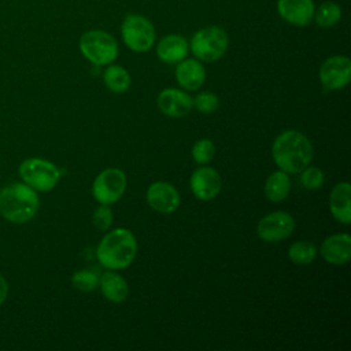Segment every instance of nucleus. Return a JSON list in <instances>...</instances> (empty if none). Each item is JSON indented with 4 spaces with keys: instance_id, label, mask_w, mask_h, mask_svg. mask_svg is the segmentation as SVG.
<instances>
[{
    "instance_id": "a211bd4d",
    "label": "nucleus",
    "mask_w": 351,
    "mask_h": 351,
    "mask_svg": "<svg viewBox=\"0 0 351 351\" xmlns=\"http://www.w3.org/2000/svg\"><path fill=\"white\" fill-rule=\"evenodd\" d=\"M188 43L180 34H169L163 37L156 45L158 58L169 64L178 63L186 58Z\"/></svg>"
},
{
    "instance_id": "2eb2a0df",
    "label": "nucleus",
    "mask_w": 351,
    "mask_h": 351,
    "mask_svg": "<svg viewBox=\"0 0 351 351\" xmlns=\"http://www.w3.org/2000/svg\"><path fill=\"white\" fill-rule=\"evenodd\" d=\"M277 11L287 22L304 26L314 16V3L313 0H278Z\"/></svg>"
},
{
    "instance_id": "39448f33",
    "label": "nucleus",
    "mask_w": 351,
    "mask_h": 351,
    "mask_svg": "<svg viewBox=\"0 0 351 351\" xmlns=\"http://www.w3.org/2000/svg\"><path fill=\"white\" fill-rule=\"evenodd\" d=\"M19 176L22 181L36 192H48L59 182L60 171L49 160L29 158L19 165Z\"/></svg>"
},
{
    "instance_id": "4be33fe9",
    "label": "nucleus",
    "mask_w": 351,
    "mask_h": 351,
    "mask_svg": "<svg viewBox=\"0 0 351 351\" xmlns=\"http://www.w3.org/2000/svg\"><path fill=\"white\" fill-rule=\"evenodd\" d=\"M317 247L306 240L293 243L288 250L289 259L296 265H310L317 258Z\"/></svg>"
},
{
    "instance_id": "0eeeda50",
    "label": "nucleus",
    "mask_w": 351,
    "mask_h": 351,
    "mask_svg": "<svg viewBox=\"0 0 351 351\" xmlns=\"http://www.w3.org/2000/svg\"><path fill=\"white\" fill-rule=\"evenodd\" d=\"M121 36L128 48L134 52H147L155 43V29L143 15H128L121 26Z\"/></svg>"
},
{
    "instance_id": "9d476101",
    "label": "nucleus",
    "mask_w": 351,
    "mask_h": 351,
    "mask_svg": "<svg viewBox=\"0 0 351 351\" xmlns=\"http://www.w3.org/2000/svg\"><path fill=\"white\" fill-rule=\"evenodd\" d=\"M319 81L329 90H339L351 80V60L347 56H330L319 67Z\"/></svg>"
},
{
    "instance_id": "5701e85b",
    "label": "nucleus",
    "mask_w": 351,
    "mask_h": 351,
    "mask_svg": "<svg viewBox=\"0 0 351 351\" xmlns=\"http://www.w3.org/2000/svg\"><path fill=\"white\" fill-rule=\"evenodd\" d=\"M341 18V10L339 4L333 1H325L318 7L315 12V22L321 27H332Z\"/></svg>"
},
{
    "instance_id": "bb28decb",
    "label": "nucleus",
    "mask_w": 351,
    "mask_h": 351,
    "mask_svg": "<svg viewBox=\"0 0 351 351\" xmlns=\"http://www.w3.org/2000/svg\"><path fill=\"white\" fill-rule=\"evenodd\" d=\"M195 107L203 114L214 112L219 106V99L215 93L211 92H202L193 99Z\"/></svg>"
},
{
    "instance_id": "f257e3e1",
    "label": "nucleus",
    "mask_w": 351,
    "mask_h": 351,
    "mask_svg": "<svg viewBox=\"0 0 351 351\" xmlns=\"http://www.w3.org/2000/svg\"><path fill=\"white\" fill-rule=\"evenodd\" d=\"M271 155L280 170L296 174L310 165L313 159V145L303 133L285 130L274 140Z\"/></svg>"
},
{
    "instance_id": "1a4fd4ad",
    "label": "nucleus",
    "mask_w": 351,
    "mask_h": 351,
    "mask_svg": "<svg viewBox=\"0 0 351 351\" xmlns=\"http://www.w3.org/2000/svg\"><path fill=\"white\" fill-rule=\"evenodd\" d=\"M295 229V219L285 211H274L265 215L256 226L261 240L266 243H278L288 239Z\"/></svg>"
},
{
    "instance_id": "aec40b11",
    "label": "nucleus",
    "mask_w": 351,
    "mask_h": 351,
    "mask_svg": "<svg viewBox=\"0 0 351 351\" xmlns=\"http://www.w3.org/2000/svg\"><path fill=\"white\" fill-rule=\"evenodd\" d=\"M291 191V180L288 173L278 170L271 173L265 184V195L273 203H280L287 199Z\"/></svg>"
},
{
    "instance_id": "9b49d317",
    "label": "nucleus",
    "mask_w": 351,
    "mask_h": 351,
    "mask_svg": "<svg viewBox=\"0 0 351 351\" xmlns=\"http://www.w3.org/2000/svg\"><path fill=\"white\" fill-rule=\"evenodd\" d=\"M191 189L193 195L200 200L214 199L222 186V180L219 173L208 166H202L196 169L189 180Z\"/></svg>"
},
{
    "instance_id": "f03ea898",
    "label": "nucleus",
    "mask_w": 351,
    "mask_h": 351,
    "mask_svg": "<svg viewBox=\"0 0 351 351\" xmlns=\"http://www.w3.org/2000/svg\"><path fill=\"white\" fill-rule=\"evenodd\" d=\"M137 241L133 233L125 228L108 232L97 245V259L108 270L125 269L134 261Z\"/></svg>"
},
{
    "instance_id": "393cba45",
    "label": "nucleus",
    "mask_w": 351,
    "mask_h": 351,
    "mask_svg": "<svg viewBox=\"0 0 351 351\" xmlns=\"http://www.w3.org/2000/svg\"><path fill=\"white\" fill-rule=\"evenodd\" d=\"M324 171L315 166H307L300 171V182L306 189H319L324 185Z\"/></svg>"
},
{
    "instance_id": "7ed1b4c3",
    "label": "nucleus",
    "mask_w": 351,
    "mask_h": 351,
    "mask_svg": "<svg viewBox=\"0 0 351 351\" xmlns=\"http://www.w3.org/2000/svg\"><path fill=\"white\" fill-rule=\"evenodd\" d=\"M37 192L25 182H12L0 191V214L12 223H25L37 214Z\"/></svg>"
},
{
    "instance_id": "c85d7f7f",
    "label": "nucleus",
    "mask_w": 351,
    "mask_h": 351,
    "mask_svg": "<svg viewBox=\"0 0 351 351\" xmlns=\"http://www.w3.org/2000/svg\"><path fill=\"white\" fill-rule=\"evenodd\" d=\"M7 295H8V284H7L5 278L0 276V306L7 299Z\"/></svg>"
},
{
    "instance_id": "20e7f679",
    "label": "nucleus",
    "mask_w": 351,
    "mask_h": 351,
    "mask_svg": "<svg viewBox=\"0 0 351 351\" xmlns=\"http://www.w3.org/2000/svg\"><path fill=\"white\" fill-rule=\"evenodd\" d=\"M80 51L93 64L104 66L117 59L118 44L107 32L88 30L80 38Z\"/></svg>"
},
{
    "instance_id": "6e6552de",
    "label": "nucleus",
    "mask_w": 351,
    "mask_h": 351,
    "mask_svg": "<svg viewBox=\"0 0 351 351\" xmlns=\"http://www.w3.org/2000/svg\"><path fill=\"white\" fill-rule=\"evenodd\" d=\"M126 188V176L121 169L103 170L93 181L92 193L100 204H112L121 199Z\"/></svg>"
},
{
    "instance_id": "ddd939ff",
    "label": "nucleus",
    "mask_w": 351,
    "mask_h": 351,
    "mask_svg": "<svg viewBox=\"0 0 351 351\" xmlns=\"http://www.w3.org/2000/svg\"><path fill=\"white\" fill-rule=\"evenodd\" d=\"M158 107L167 117L182 118L191 112L193 99L184 90L167 88L159 93Z\"/></svg>"
},
{
    "instance_id": "423d86ee",
    "label": "nucleus",
    "mask_w": 351,
    "mask_h": 351,
    "mask_svg": "<svg viewBox=\"0 0 351 351\" xmlns=\"http://www.w3.org/2000/svg\"><path fill=\"white\" fill-rule=\"evenodd\" d=\"M228 34L218 26H207L196 32L191 40L193 55L202 62H215L228 49Z\"/></svg>"
},
{
    "instance_id": "6ab92c4d",
    "label": "nucleus",
    "mask_w": 351,
    "mask_h": 351,
    "mask_svg": "<svg viewBox=\"0 0 351 351\" xmlns=\"http://www.w3.org/2000/svg\"><path fill=\"white\" fill-rule=\"evenodd\" d=\"M99 287L103 296L114 303L123 302L129 295V287L126 280L114 271L103 273L99 280Z\"/></svg>"
},
{
    "instance_id": "f3484780",
    "label": "nucleus",
    "mask_w": 351,
    "mask_h": 351,
    "mask_svg": "<svg viewBox=\"0 0 351 351\" xmlns=\"http://www.w3.org/2000/svg\"><path fill=\"white\" fill-rule=\"evenodd\" d=\"M329 210L341 223L351 222V186L347 181L336 184L329 195Z\"/></svg>"
},
{
    "instance_id": "4468645a",
    "label": "nucleus",
    "mask_w": 351,
    "mask_h": 351,
    "mask_svg": "<svg viewBox=\"0 0 351 351\" xmlns=\"http://www.w3.org/2000/svg\"><path fill=\"white\" fill-rule=\"evenodd\" d=\"M319 252L330 265H346L351 258V236L337 233L326 237L321 244Z\"/></svg>"
},
{
    "instance_id": "a878e982",
    "label": "nucleus",
    "mask_w": 351,
    "mask_h": 351,
    "mask_svg": "<svg viewBox=\"0 0 351 351\" xmlns=\"http://www.w3.org/2000/svg\"><path fill=\"white\" fill-rule=\"evenodd\" d=\"M71 282L77 289L82 292H90L97 288L99 277L90 270H80L73 274Z\"/></svg>"
},
{
    "instance_id": "b1692460",
    "label": "nucleus",
    "mask_w": 351,
    "mask_h": 351,
    "mask_svg": "<svg viewBox=\"0 0 351 351\" xmlns=\"http://www.w3.org/2000/svg\"><path fill=\"white\" fill-rule=\"evenodd\" d=\"M215 155V145L208 138H202L195 143L192 148V158L199 165H206L211 162Z\"/></svg>"
},
{
    "instance_id": "f8f14e48",
    "label": "nucleus",
    "mask_w": 351,
    "mask_h": 351,
    "mask_svg": "<svg viewBox=\"0 0 351 351\" xmlns=\"http://www.w3.org/2000/svg\"><path fill=\"white\" fill-rule=\"evenodd\" d=\"M147 202L155 211L170 214L180 206V193L171 184L156 181L147 189Z\"/></svg>"
},
{
    "instance_id": "dca6fc26",
    "label": "nucleus",
    "mask_w": 351,
    "mask_h": 351,
    "mask_svg": "<svg viewBox=\"0 0 351 351\" xmlns=\"http://www.w3.org/2000/svg\"><path fill=\"white\" fill-rule=\"evenodd\" d=\"M176 80L180 86L188 90H196L206 81V70L196 59H182L176 67Z\"/></svg>"
},
{
    "instance_id": "cd10ccee",
    "label": "nucleus",
    "mask_w": 351,
    "mask_h": 351,
    "mask_svg": "<svg viewBox=\"0 0 351 351\" xmlns=\"http://www.w3.org/2000/svg\"><path fill=\"white\" fill-rule=\"evenodd\" d=\"M92 219L96 229L107 230L112 225V211L107 204H101L95 210Z\"/></svg>"
},
{
    "instance_id": "412c9836",
    "label": "nucleus",
    "mask_w": 351,
    "mask_h": 351,
    "mask_svg": "<svg viewBox=\"0 0 351 351\" xmlns=\"http://www.w3.org/2000/svg\"><path fill=\"white\" fill-rule=\"evenodd\" d=\"M103 80L106 86L117 93H123L130 88L132 80L129 73L118 64H111L106 69L104 74H103Z\"/></svg>"
}]
</instances>
